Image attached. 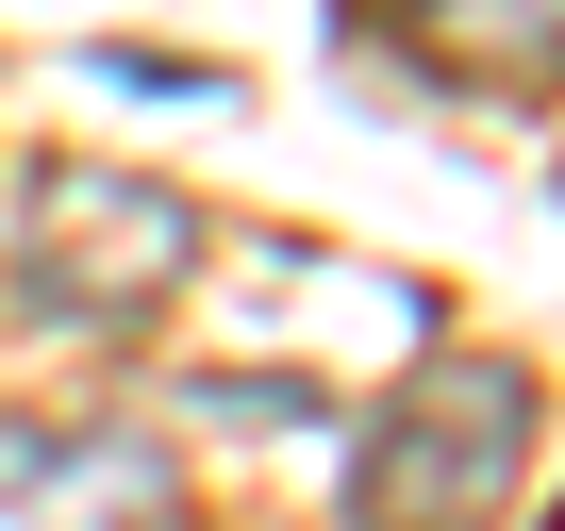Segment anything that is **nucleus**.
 Returning a JSON list of instances; mask_svg holds the SVG:
<instances>
[{
    "mask_svg": "<svg viewBox=\"0 0 565 531\" xmlns=\"http://www.w3.org/2000/svg\"><path fill=\"white\" fill-rule=\"evenodd\" d=\"M416 349H433L416 283H383V266H350V249H249L233 300H216L200 399L216 415H333V399H383Z\"/></svg>",
    "mask_w": 565,
    "mask_h": 531,
    "instance_id": "1",
    "label": "nucleus"
},
{
    "mask_svg": "<svg viewBox=\"0 0 565 531\" xmlns=\"http://www.w3.org/2000/svg\"><path fill=\"white\" fill-rule=\"evenodd\" d=\"M532 366H433L416 349V382L383 399V432L350 448V531H499V498H515V465H532Z\"/></svg>",
    "mask_w": 565,
    "mask_h": 531,
    "instance_id": "2",
    "label": "nucleus"
},
{
    "mask_svg": "<svg viewBox=\"0 0 565 531\" xmlns=\"http://www.w3.org/2000/svg\"><path fill=\"white\" fill-rule=\"evenodd\" d=\"M200 283V199L150 183V166H100V150H51L18 183V300L34 316H167Z\"/></svg>",
    "mask_w": 565,
    "mask_h": 531,
    "instance_id": "3",
    "label": "nucleus"
},
{
    "mask_svg": "<svg viewBox=\"0 0 565 531\" xmlns=\"http://www.w3.org/2000/svg\"><path fill=\"white\" fill-rule=\"evenodd\" d=\"M183 465L117 415H0V531H167Z\"/></svg>",
    "mask_w": 565,
    "mask_h": 531,
    "instance_id": "4",
    "label": "nucleus"
},
{
    "mask_svg": "<svg viewBox=\"0 0 565 531\" xmlns=\"http://www.w3.org/2000/svg\"><path fill=\"white\" fill-rule=\"evenodd\" d=\"M433 84H565V0H366Z\"/></svg>",
    "mask_w": 565,
    "mask_h": 531,
    "instance_id": "5",
    "label": "nucleus"
},
{
    "mask_svg": "<svg viewBox=\"0 0 565 531\" xmlns=\"http://www.w3.org/2000/svg\"><path fill=\"white\" fill-rule=\"evenodd\" d=\"M548 531H565V514H548Z\"/></svg>",
    "mask_w": 565,
    "mask_h": 531,
    "instance_id": "6",
    "label": "nucleus"
}]
</instances>
